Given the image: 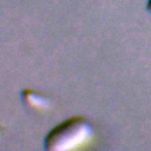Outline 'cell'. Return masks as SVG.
I'll use <instances>...</instances> for the list:
<instances>
[{"label": "cell", "instance_id": "1", "mask_svg": "<svg viewBox=\"0 0 151 151\" xmlns=\"http://www.w3.org/2000/svg\"><path fill=\"white\" fill-rule=\"evenodd\" d=\"M91 134L88 122L80 116L71 117L53 127L45 138V149L70 151L83 145Z\"/></svg>", "mask_w": 151, "mask_h": 151}, {"label": "cell", "instance_id": "2", "mask_svg": "<svg viewBox=\"0 0 151 151\" xmlns=\"http://www.w3.org/2000/svg\"><path fill=\"white\" fill-rule=\"evenodd\" d=\"M147 11L151 13V0H149V1H147Z\"/></svg>", "mask_w": 151, "mask_h": 151}]
</instances>
